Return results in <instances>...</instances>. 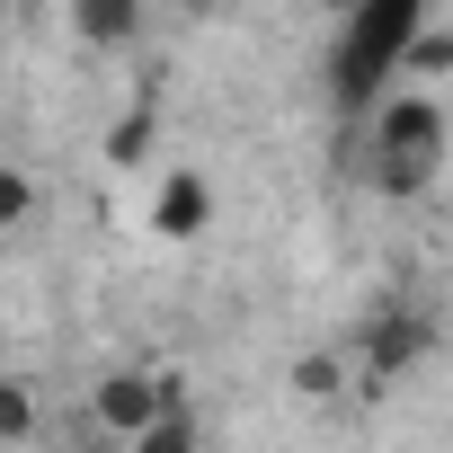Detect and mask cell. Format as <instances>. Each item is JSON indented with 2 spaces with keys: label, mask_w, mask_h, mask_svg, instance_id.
<instances>
[{
  "label": "cell",
  "mask_w": 453,
  "mask_h": 453,
  "mask_svg": "<svg viewBox=\"0 0 453 453\" xmlns=\"http://www.w3.org/2000/svg\"><path fill=\"white\" fill-rule=\"evenodd\" d=\"M142 151H151V116H125L116 142H107V160H142Z\"/></svg>",
  "instance_id": "9"
},
{
  "label": "cell",
  "mask_w": 453,
  "mask_h": 453,
  "mask_svg": "<svg viewBox=\"0 0 453 453\" xmlns=\"http://www.w3.org/2000/svg\"><path fill=\"white\" fill-rule=\"evenodd\" d=\"M435 169H444V107H435V98H391V107H373V187H382L391 204H409V196L435 187Z\"/></svg>",
  "instance_id": "2"
},
{
  "label": "cell",
  "mask_w": 453,
  "mask_h": 453,
  "mask_svg": "<svg viewBox=\"0 0 453 453\" xmlns=\"http://www.w3.org/2000/svg\"><path fill=\"white\" fill-rule=\"evenodd\" d=\"M134 453H196V418H187V409H169L160 426H142V435H134Z\"/></svg>",
  "instance_id": "6"
},
{
  "label": "cell",
  "mask_w": 453,
  "mask_h": 453,
  "mask_svg": "<svg viewBox=\"0 0 453 453\" xmlns=\"http://www.w3.org/2000/svg\"><path fill=\"white\" fill-rule=\"evenodd\" d=\"M426 338H435V329H426L418 311H382V320L365 329V365H373V382H382V373H400L409 356H426Z\"/></svg>",
  "instance_id": "4"
},
{
  "label": "cell",
  "mask_w": 453,
  "mask_h": 453,
  "mask_svg": "<svg viewBox=\"0 0 453 453\" xmlns=\"http://www.w3.org/2000/svg\"><path fill=\"white\" fill-rule=\"evenodd\" d=\"M426 36V0H365L356 19H338V45H329V98L347 116H365L382 98L391 72H409V45Z\"/></svg>",
  "instance_id": "1"
},
{
  "label": "cell",
  "mask_w": 453,
  "mask_h": 453,
  "mask_svg": "<svg viewBox=\"0 0 453 453\" xmlns=\"http://www.w3.org/2000/svg\"><path fill=\"white\" fill-rule=\"evenodd\" d=\"M72 36L81 45H134L142 36V0H72Z\"/></svg>",
  "instance_id": "5"
},
{
  "label": "cell",
  "mask_w": 453,
  "mask_h": 453,
  "mask_svg": "<svg viewBox=\"0 0 453 453\" xmlns=\"http://www.w3.org/2000/svg\"><path fill=\"white\" fill-rule=\"evenodd\" d=\"M409 72H418V81H435V72H453V27H426V36L409 45Z\"/></svg>",
  "instance_id": "7"
},
{
  "label": "cell",
  "mask_w": 453,
  "mask_h": 453,
  "mask_svg": "<svg viewBox=\"0 0 453 453\" xmlns=\"http://www.w3.org/2000/svg\"><path fill=\"white\" fill-rule=\"evenodd\" d=\"M294 391L329 400V391H338V365H329V356H303V365H294Z\"/></svg>",
  "instance_id": "10"
},
{
  "label": "cell",
  "mask_w": 453,
  "mask_h": 453,
  "mask_svg": "<svg viewBox=\"0 0 453 453\" xmlns=\"http://www.w3.org/2000/svg\"><path fill=\"white\" fill-rule=\"evenodd\" d=\"M204 222H213V187H204L196 169H178V178L160 187V204H151V232H160V241H196Z\"/></svg>",
  "instance_id": "3"
},
{
  "label": "cell",
  "mask_w": 453,
  "mask_h": 453,
  "mask_svg": "<svg viewBox=\"0 0 453 453\" xmlns=\"http://www.w3.org/2000/svg\"><path fill=\"white\" fill-rule=\"evenodd\" d=\"M320 10H338V19H356V10H365V0H320Z\"/></svg>",
  "instance_id": "11"
},
{
  "label": "cell",
  "mask_w": 453,
  "mask_h": 453,
  "mask_svg": "<svg viewBox=\"0 0 453 453\" xmlns=\"http://www.w3.org/2000/svg\"><path fill=\"white\" fill-rule=\"evenodd\" d=\"M0 435H10V444L36 435V400H27V391H0Z\"/></svg>",
  "instance_id": "8"
},
{
  "label": "cell",
  "mask_w": 453,
  "mask_h": 453,
  "mask_svg": "<svg viewBox=\"0 0 453 453\" xmlns=\"http://www.w3.org/2000/svg\"><path fill=\"white\" fill-rule=\"evenodd\" d=\"M187 10H196V0H187Z\"/></svg>",
  "instance_id": "12"
}]
</instances>
